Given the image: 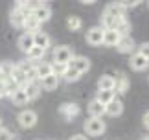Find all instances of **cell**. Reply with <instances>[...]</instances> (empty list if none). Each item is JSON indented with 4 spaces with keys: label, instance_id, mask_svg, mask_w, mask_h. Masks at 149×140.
Instances as JSON below:
<instances>
[{
    "label": "cell",
    "instance_id": "d590c367",
    "mask_svg": "<svg viewBox=\"0 0 149 140\" xmlns=\"http://www.w3.org/2000/svg\"><path fill=\"white\" fill-rule=\"evenodd\" d=\"M0 127H2V125H0Z\"/></svg>",
    "mask_w": 149,
    "mask_h": 140
},
{
    "label": "cell",
    "instance_id": "7402d4cb",
    "mask_svg": "<svg viewBox=\"0 0 149 140\" xmlns=\"http://www.w3.org/2000/svg\"><path fill=\"white\" fill-rule=\"evenodd\" d=\"M44 52L42 48H37V46H33V48L26 54V61H30V63H39V61H42L44 59Z\"/></svg>",
    "mask_w": 149,
    "mask_h": 140
},
{
    "label": "cell",
    "instance_id": "4316f807",
    "mask_svg": "<svg viewBox=\"0 0 149 140\" xmlns=\"http://www.w3.org/2000/svg\"><path fill=\"white\" fill-rule=\"evenodd\" d=\"M13 68H15L13 63L2 61V63H0V76H2L4 79H9V76H11V72H13Z\"/></svg>",
    "mask_w": 149,
    "mask_h": 140
},
{
    "label": "cell",
    "instance_id": "e0dca14e",
    "mask_svg": "<svg viewBox=\"0 0 149 140\" xmlns=\"http://www.w3.org/2000/svg\"><path fill=\"white\" fill-rule=\"evenodd\" d=\"M88 114H90V118H103V114H105V105H101L98 100H92L88 103Z\"/></svg>",
    "mask_w": 149,
    "mask_h": 140
},
{
    "label": "cell",
    "instance_id": "5bb4252c",
    "mask_svg": "<svg viewBox=\"0 0 149 140\" xmlns=\"http://www.w3.org/2000/svg\"><path fill=\"white\" fill-rule=\"evenodd\" d=\"M59 83H61V79L52 74V76H48V78L39 81V87H41V90H55L57 87H59Z\"/></svg>",
    "mask_w": 149,
    "mask_h": 140
},
{
    "label": "cell",
    "instance_id": "2e32d148",
    "mask_svg": "<svg viewBox=\"0 0 149 140\" xmlns=\"http://www.w3.org/2000/svg\"><path fill=\"white\" fill-rule=\"evenodd\" d=\"M33 66L37 70V76H39V81L52 76V63H46V61H39V63H33Z\"/></svg>",
    "mask_w": 149,
    "mask_h": 140
},
{
    "label": "cell",
    "instance_id": "484cf974",
    "mask_svg": "<svg viewBox=\"0 0 149 140\" xmlns=\"http://www.w3.org/2000/svg\"><path fill=\"white\" fill-rule=\"evenodd\" d=\"M61 79H65L66 83H74V81L81 79V74H79L77 70H74V68H70V66H68V68H66V72L61 76Z\"/></svg>",
    "mask_w": 149,
    "mask_h": 140
},
{
    "label": "cell",
    "instance_id": "836d02e7",
    "mask_svg": "<svg viewBox=\"0 0 149 140\" xmlns=\"http://www.w3.org/2000/svg\"><path fill=\"white\" fill-rule=\"evenodd\" d=\"M144 125H146L147 129H149V111H147V113L144 114Z\"/></svg>",
    "mask_w": 149,
    "mask_h": 140
},
{
    "label": "cell",
    "instance_id": "7a4b0ae2",
    "mask_svg": "<svg viewBox=\"0 0 149 140\" xmlns=\"http://www.w3.org/2000/svg\"><path fill=\"white\" fill-rule=\"evenodd\" d=\"M74 50L70 46H57L54 48V63H61V65H68L74 59Z\"/></svg>",
    "mask_w": 149,
    "mask_h": 140
},
{
    "label": "cell",
    "instance_id": "6da1fadb",
    "mask_svg": "<svg viewBox=\"0 0 149 140\" xmlns=\"http://www.w3.org/2000/svg\"><path fill=\"white\" fill-rule=\"evenodd\" d=\"M105 129H107V125L101 118H88L85 122V133L90 136H101L105 133Z\"/></svg>",
    "mask_w": 149,
    "mask_h": 140
},
{
    "label": "cell",
    "instance_id": "3957f363",
    "mask_svg": "<svg viewBox=\"0 0 149 140\" xmlns=\"http://www.w3.org/2000/svg\"><path fill=\"white\" fill-rule=\"evenodd\" d=\"M17 120H19L20 127H24V129H30V127H33L37 124V113L31 109H24L22 113H19V116H17Z\"/></svg>",
    "mask_w": 149,
    "mask_h": 140
},
{
    "label": "cell",
    "instance_id": "e575fe53",
    "mask_svg": "<svg viewBox=\"0 0 149 140\" xmlns=\"http://www.w3.org/2000/svg\"><path fill=\"white\" fill-rule=\"evenodd\" d=\"M146 140H149V138H146Z\"/></svg>",
    "mask_w": 149,
    "mask_h": 140
},
{
    "label": "cell",
    "instance_id": "603a6c76",
    "mask_svg": "<svg viewBox=\"0 0 149 140\" xmlns=\"http://www.w3.org/2000/svg\"><path fill=\"white\" fill-rule=\"evenodd\" d=\"M9 98H11V103H13V105H28V102H30V100H28V96H26V92L22 90L20 87Z\"/></svg>",
    "mask_w": 149,
    "mask_h": 140
},
{
    "label": "cell",
    "instance_id": "cb8c5ba5",
    "mask_svg": "<svg viewBox=\"0 0 149 140\" xmlns=\"http://www.w3.org/2000/svg\"><path fill=\"white\" fill-rule=\"evenodd\" d=\"M114 98H116L114 90H98V96H96L94 100H98L101 105H107V103H111Z\"/></svg>",
    "mask_w": 149,
    "mask_h": 140
},
{
    "label": "cell",
    "instance_id": "4fadbf2b",
    "mask_svg": "<svg viewBox=\"0 0 149 140\" xmlns=\"http://www.w3.org/2000/svg\"><path fill=\"white\" fill-rule=\"evenodd\" d=\"M122 113H123V103L118 98H114L111 103L105 105V114H109V116H120Z\"/></svg>",
    "mask_w": 149,
    "mask_h": 140
},
{
    "label": "cell",
    "instance_id": "1f68e13d",
    "mask_svg": "<svg viewBox=\"0 0 149 140\" xmlns=\"http://www.w3.org/2000/svg\"><path fill=\"white\" fill-rule=\"evenodd\" d=\"M120 6H122V9L123 11H127L129 8H136V6L140 4V0H133V2H118Z\"/></svg>",
    "mask_w": 149,
    "mask_h": 140
},
{
    "label": "cell",
    "instance_id": "30bf717a",
    "mask_svg": "<svg viewBox=\"0 0 149 140\" xmlns=\"http://www.w3.org/2000/svg\"><path fill=\"white\" fill-rule=\"evenodd\" d=\"M59 113L65 116L68 122H70L72 118H76V116L81 113V109H79L77 103H63L61 107H59Z\"/></svg>",
    "mask_w": 149,
    "mask_h": 140
},
{
    "label": "cell",
    "instance_id": "f1b7e54d",
    "mask_svg": "<svg viewBox=\"0 0 149 140\" xmlns=\"http://www.w3.org/2000/svg\"><path fill=\"white\" fill-rule=\"evenodd\" d=\"M66 68H68V65H61V63H52V74L57 76L59 79H61V76L66 72Z\"/></svg>",
    "mask_w": 149,
    "mask_h": 140
},
{
    "label": "cell",
    "instance_id": "ffe728a7",
    "mask_svg": "<svg viewBox=\"0 0 149 140\" xmlns=\"http://www.w3.org/2000/svg\"><path fill=\"white\" fill-rule=\"evenodd\" d=\"M19 48L28 54L31 48H33V33H22L19 37Z\"/></svg>",
    "mask_w": 149,
    "mask_h": 140
},
{
    "label": "cell",
    "instance_id": "52a82bcc",
    "mask_svg": "<svg viewBox=\"0 0 149 140\" xmlns=\"http://www.w3.org/2000/svg\"><path fill=\"white\" fill-rule=\"evenodd\" d=\"M116 50L120 52V54H131V55H133L134 50H136V43L133 41L131 35H125V37H122L120 43L116 44Z\"/></svg>",
    "mask_w": 149,
    "mask_h": 140
},
{
    "label": "cell",
    "instance_id": "8fae6325",
    "mask_svg": "<svg viewBox=\"0 0 149 140\" xmlns=\"http://www.w3.org/2000/svg\"><path fill=\"white\" fill-rule=\"evenodd\" d=\"M103 15H107V17H111V19H116V20H122L125 19V11L122 9V6H120L118 2H112V4H109L105 11H103Z\"/></svg>",
    "mask_w": 149,
    "mask_h": 140
},
{
    "label": "cell",
    "instance_id": "f546056e",
    "mask_svg": "<svg viewBox=\"0 0 149 140\" xmlns=\"http://www.w3.org/2000/svg\"><path fill=\"white\" fill-rule=\"evenodd\" d=\"M138 54H142L146 57V59L149 61V43H142L140 46H138Z\"/></svg>",
    "mask_w": 149,
    "mask_h": 140
},
{
    "label": "cell",
    "instance_id": "83f0119b",
    "mask_svg": "<svg viewBox=\"0 0 149 140\" xmlns=\"http://www.w3.org/2000/svg\"><path fill=\"white\" fill-rule=\"evenodd\" d=\"M116 32L122 35V37H125V35H129V32H131V22L127 20V17L125 19H122L118 22V26H116Z\"/></svg>",
    "mask_w": 149,
    "mask_h": 140
},
{
    "label": "cell",
    "instance_id": "9c48e42d",
    "mask_svg": "<svg viewBox=\"0 0 149 140\" xmlns=\"http://www.w3.org/2000/svg\"><path fill=\"white\" fill-rule=\"evenodd\" d=\"M129 65H131V68H133V70H136V72H142V70H146L149 66V61L142 54L134 52V54L131 55V59H129Z\"/></svg>",
    "mask_w": 149,
    "mask_h": 140
},
{
    "label": "cell",
    "instance_id": "4dcf8cb0",
    "mask_svg": "<svg viewBox=\"0 0 149 140\" xmlns=\"http://www.w3.org/2000/svg\"><path fill=\"white\" fill-rule=\"evenodd\" d=\"M0 140H13V133L8 131L6 127H0Z\"/></svg>",
    "mask_w": 149,
    "mask_h": 140
},
{
    "label": "cell",
    "instance_id": "d6a6232c",
    "mask_svg": "<svg viewBox=\"0 0 149 140\" xmlns=\"http://www.w3.org/2000/svg\"><path fill=\"white\" fill-rule=\"evenodd\" d=\"M70 140H88V138L85 136V135H74V136H72Z\"/></svg>",
    "mask_w": 149,
    "mask_h": 140
},
{
    "label": "cell",
    "instance_id": "5b68a950",
    "mask_svg": "<svg viewBox=\"0 0 149 140\" xmlns=\"http://www.w3.org/2000/svg\"><path fill=\"white\" fill-rule=\"evenodd\" d=\"M103 33H105V30L101 26H92L87 32V43L90 46H101L103 44Z\"/></svg>",
    "mask_w": 149,
    "mask_h": 140
},
{
    "label": "cell",
    "instance_id": "7c38bea8",
    "mask_svg": "<svg viewBox=\"0 0 149 140\" xmlns=\"http://www.w3.org/2000/svg\"><path fill=\"white\" fill-rule=\"evenodd\" d=\"M129 78L125 74H118L114 78V94H125L129 90Z\"/></svg>",
    "mask_w": 149,
    "mask_h": 140
},
{
    "label": "cell",
    "instance_id": "9a60e30c",
    "mask_svg": "<svg viewBox=\"0 0 149 140\" xmlns=\"http://www.w3.org/2000/svg\"><path fill=\"white\" fill-rule=\"evenodd\" d=\"M120 39H122V35L116 30H105V33H103V46H116L120 43Z\"/></svg>",
    "mask_w": 149,
    "mask_h": 140
},
{
    "label": "cell",
    "instance_id": "277c9868",
    "mask_svg": "<svg viewBox=\"0 0 149 140\" xmlns=\"http://www.w3.org/2000/svg\"><path fill=\"white\" fill-rule=\"evenodd\" d=\"M68 66L74 68V70H77V72L83 76V74H87L90 70V59L85 57V55H74V59L68 63Z\"/></svg>",
    "mask_w": 149,
    "mask_h": 140
},
{
    "label": "cell",
    "instance_id": "ac0fdd59",
    "mask_svg": "<svg viewBox=\"0 0 149 140\" xmlns=\"http://www.w3.org/2000/svg\"><path fill=\"white\" fill-rule=\"evenodd\" d=\"M22 28H24L26 33H35V32L41 30V22H39L33 15H28L26 19H24V24H22Z\"/></svg>",
    "mask_w": 149,
    "mask_h": 140
},
{
    "label": "cell",
    "instance_id": "44dd1931",
    "mask_svg": "<svg viewBox=\"0 0 149 140\" xmlns=\"http://www.w3.org/2000/svg\"><path fill=\"white\" fill-rule=\"evenodd\" d=\"M98 90H114V76H101L98 79Z\"/></svg>",
    "mask_w": 149,
    "mask_h": 140
},
{
    "label": "cell",
    "instance_id": "d6986e66",
    "mask_svg": "<svg viewBox=\"0 0 149 140\" xmlns=\"http://www.w3.org/2000/svg\"><path fill=\"white\" fill-rule=\"evenodd\" d=\"M22 90L26 92L28 100H37L39 94H41V87H39V83H24V87H20Z\"/></svg>",
    "mask_w": 149,
    "mask_h": 140
},
{
    "label": "cell",
    "instance_id": "d4e9b609",
    "mask_svg": "<svg viewBox=\"0 0 149 140\" xmlns=\"http://www.w3.org/2000/svg\"><path fill=\"white\" fill-rule=\"evenodd\" d=\"M66 26H68V30H72V32H77V30H81V26H83V20L79 19L77 15H70L66 19Z\"/></svg>",
    "mask_w": 149,
    "mask_h": 140
},
{
    "label": "cell",
    "instance_id": "ba28073f",
    "mask_svg": "<svg viewBox=\"0 0 149 140\" xmlns=\"http://www.w3.org/2000/svg\"><path fill=\"white\" fill-rule=\"evenodd\" d=\"M33 46H37V48H42L44 52H46L50 46H52V39H50V35L46 32H35L33 33Z\"/></svg>",
    "mask_w": 149,
    "mask_h": 140
},
{
    "label": "cell",
    "instance_id": "8992f818",
    "mask_svg": "<svg viewBox=\"0 0 149 140\" xmlns=\"http://www.w3.org/2000/svg\"><path fill=\"white\" fill-rule=\"evenodd\" d=\"M31 15H33V17H35V19L42 24V22H46L50 17H52V8H50L48 4H44V2H39L35 8H33Z\"/></svg>",
    "mask_w": 149,
    "mask_h": 140
}]
</instances>
